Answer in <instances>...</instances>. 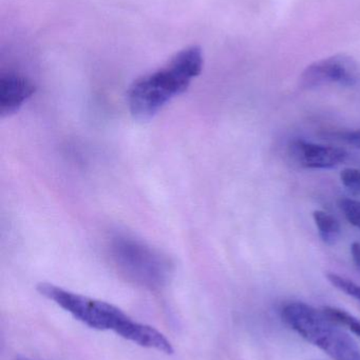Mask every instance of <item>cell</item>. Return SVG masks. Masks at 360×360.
<instances>
[{"mask_svg":"<svg viewBox=\"0 0 360 360\" xmlns=\"http://www.w3.org/2000/svg\"><path fill=\"white\" fill-rule=\"evenodd\" d=\"M203 65L201 48L188 46L160 69L137 78L127 93L131 115L139 122L154 118L169 101L187 91Z\"/></svg>","mask_w":360,"mask_h":360,"instance_id":"cell-1","label":"cell"},{"mask_svg":"<svg viewBox=\"0 0 360 360\" xmlns=\"http://www.w3.org/2000/svg\"><path fill=\"white\" fill-rule=\"evenodd\" d=\"M283 319L304 340L335 360H360L356 342L323 311L304 302L285 304Z\"/></svg>","mask_w":360,"mask_h":360,"instance_id":"cell-2","label":"cell"},{"mask_svg":"<svg viewBox=\"0 0 360 360\" xmlns=\"http://www.w3.org/2000/svg\"><path fill=\"white\" fill-rule=\"evenodd\" d=\"M112 257L127 278L148 289H160L171 273L169 260L149 245L128 236L114 238Z\"/></svg>","mask_w":360,"mask_h":360,"instance_id":"cell-3","label":"cell"},{"mask_svg":"<svg viewBox=\"0 0 360 360\" xmlns=\"http://www.w3.org/2000/svg\"><path fill=\"white\" fill-rule=\"evenodd\" d=\"M37 291L91 329L116 333L128 319L122 310L108 302L86 297L51 283H39Z\"/></svg>","mask_w":360,"mask_h":360,"instance_id":"cell-4","label":"cell"},{"mask_svg":"<svg viewBox=\"0 0 360 360\" xmlns=\"http://www.w3.org/2000/svg\"><path fill=\"white\" fill-rule=\"evenodd\" d=\"M360 80V67L353 57L338 54L309 65L300 76L302 89L319 88L325 84L354 86Z\"/></svg>","mask_w":360,"mask_h":360,"instance_id":"cell-5","label":"cell"},{"mask_svg":"<svg viewBox=\"0 0 360 360\" xmlns=\"http://www.w3.org/2000/svg\"><path fill=\"white\" fill-rule=\"evenodd\" d=\"M289 154L294 162L306 169L334 168L348 158V153L342 148L316 145L304 139L292 141Z\"/></svg>","mask_w":360,"mask_h":360,"instance_id":"cell-6","label":"cell"},{"mask_svg":"<svg viewBox=\"0 0 360 360\" xmlns=\"http://www.w3.org/2000/svg\"><path fill=\"white\" fill-rule=\"evenodd\" d=\"M34 93L35 86L25 76L15 73L0 76V117L18 112Z\"/></svg>","mask_w":360,"mask_h":360,"instance_id":"cell-7","label":"cell"},{"mask_svg":"<svg viewBox=\"0 0 360 360\" xmlns=\"http://www.w3.org/2000/svg\"><path fill=\"white\" fill-rule=\"evenodd\" d=\"M116 333L144 348L154 349L168 355L173 353L170 342L161 332L150 326L132 321L130 317L120 326Z\"/></svg>","mask_w":360,"mask_h":360,"instance_id":"cell-8","label":"cell"},{"mask_svg":"<svg viewBox=\"0 0 360 360\" xmlns=\"http://www.w3.org/2000/svg\"><path fill=\"white\" fill-rule=\"evenodd\" d=\"M313 218L318 229L321 240L328 245H335L342 234V228L338 220L331 214L321 210L313 212Z\"/></svg>","mask_w":360,"mask_h":360,"instance_id":"cell-9","label":"cell"},{"mask_svg":"<svg viewBox=\"0 0 360 360\" xmlns=\"http://www.w3.org/2000/svg\"><path fill=\"white\" fill-rule=\"evenodd\" d=\"M323 311L332 321H335L342 327H346L349 331L360 338V321L356 317L342 309L333 308V307H325Z\"/></svg>","mask_w":360,"mask_h":360,"instance_id":"cell-10","label":"cell"},{"mask_svg":"<svg viewBox=\"0 0 360 360\" xmlns=\"http://www.w3.org/2000/svg\"><path fill=\"white\" fill-rule=\"evenodd\" d=\"M328 281L336 289L360 302V285L335 273H328Z\"/></svg>","mask_w":360,"mask_h":360,"instance_id":"cell-11","label":"cell"},{"mask_svg":"<svg viewBox=\"0 0 360 360\" xmlns=\"http://www.w3.org/2000/svg\"><path fill=\"white\" fill-rule=\"evenodd\" d=\"M340 207L348 221L360 229V201L351 198H342L340 201Z\"/></svg>","mask_w":360,"mask_h":360,"instance_id":"cell-12","label":"cell"},{"mask_svg":"<svg viewBox=\"0 0 360 360\" xmlns=\"http://www.w3.org/2000/svg\"><path fill=\"white\" fill-rule=\"evenodd\" d=\"M340 180L349 190L352 192H360V170L347 168L340 173Z\"/></svg>","mask_w":360,"mask_h":360,"instance_id":"cell-13","label":"cell"},{"mask_svg":"<svg viewBox=\"0 0 360 360\" xmlns=\"http://www.w3.org/2000/svg\"><path fill=\"white\" fill-rule=\"evenodd\" d=\"M331 137L360 149V130L342 131V132L340 131V132L332 133Z\"/></svg>","mask_w":360,"mask_h":360,"instance_id":"cell-14","label":"cell"},{"mask_svg":"<svg viewBox=\"0 0 360 360\" xmlns=\"http://www.w3.org/2000/svg\"><path fill=\"white\" fill-rule=\"evenodd\" d=\"M351 255H352L353 262L357 269L360 270V243H353L351 245Z\"/></svg>","mask_w":360,"mask_h":360,"instance_id":"cell-15","label":"cell"},{"mask_svg":"<svg viewBox=\"0 0 360 360\" xmlns=\"http://www.w3.org/2000/svg\"><path fill=\"white\" fill-rule=\"evenodd\" d=\"M15 360H32V359H25V357H17V359Z\"/></svg>","mask_w":360,"mask_h":360,"instance_id":"cell-16","label":"cell"}]
</instances>
